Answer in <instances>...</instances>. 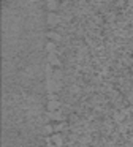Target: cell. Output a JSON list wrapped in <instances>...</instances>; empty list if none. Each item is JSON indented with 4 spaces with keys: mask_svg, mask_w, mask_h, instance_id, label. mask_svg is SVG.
I'll list each match as a JSON object with an SVG mask.
<instances>
[{
    "mask_svg": "<svg viewBox=\"0 0 133 147\" xmlns=\"http://www.w3.org/2000/svg\"><path fill=\"white\" fill-rule=\"evenodd\" d=\"M51 0H2V147H48L46 57Z\"/></svg>",
    "mask_w": 133,
    "mask_h": 147,
    "instance_id": "cell-1",
    "label": "cell"
}]
</instances>
